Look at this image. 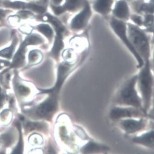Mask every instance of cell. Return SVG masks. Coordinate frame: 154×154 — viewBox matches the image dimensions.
Segmentation results:
<instances>
[{"instance_id": "obj_1", "label": "cell", "mask_w": 154, "mask_h": 154, "mask_svg": "<svg viewBox=\"0 0 154 154\" xmlns=\"http://www.w3.org/2000/svg\"><path fill=\"white\" fill-rule=\"evenodd\" d=\"M137 74H135L122 85L114 96V106H133L144 111L142 100L137 90Z\"/></svg>"}, {"instance_id": "obj_2", "label": "cell", "mask_w": 154, "mask_h": 154, "mask_svg": "<svg viewBox=\"0 0 154 154\" xmlns=\"http://www.w3.org/2000/svg\"><path fill=\"white\" fill-rule=\"evenodd\" d=\"M140 69L137 74V89L142 100L143 110L149 115L154 91V76L150 61L144 62Z\"/></svg>"}, {"instance_id": "obj_3", "label": "cell", "mask_w": 154, "mask_h": 154, "mask_svg": "<svg viewBox=\"0 0 154 154\" xmlns=\"http://www.w3.org/2000/svg\"><path fill=\"white\" fill-rule=\"evenodd\" d=\"M127 31L133 47L143 62L150 61L151 56V34H148L142 28L127 23Z\"/></svg>"}, {"instance_id": "obj_4", "label": "cell", "mask_w": 154, "mask_h": 154, "mask_svg": "<svg viewBox=\"0 0 154 154\" xmlns=\"http://www.w3.org/2000/svg\"><path fill=\"white\" fill-rule=\"evenodd\" d=\"M105 18L115 35L134 58L137 63V68L140 69L144 64V62L131 43L128 33L127 23L117 20L111 15L106 17Z\"/></svg>"}, {"instance_id": "obj_5", "label": "cell", "mask_w": 154, "mask_h": 154, "mask_svg": "<svg viewBox=\"0 0 154 154\" xmlns=\"http://www.w3.org/2000/svg\"><path fill=\"white\" fill-rule=\"evenodd\" d=\"M93 11L89 0H85L82 8L74 14L68 23L67 27L71 32L79 33L87 27L92 17Z\"/></svg>"}, {"instance_id": "obj_6", "label": "cell", "mask_w": 154, "mask_h": 154, "mask_svg": "<svg viewBox=\"0 0 154 154\" xmlns=\"http://www.w3.org/2000/svg\"><path fill=\"white\" fill-rule=\"evenodd\" d=\"M50 0H14L13 7L15 11L27 10L36 15H42L49 11Z\"/></svg>"}, {"instance_id": "obj_7", "label": "cell", "mask_w": 154, "mask_h": 154, "mask_svg": "<svg viewBox=\"0 0 154 154\" xmlns=\"http://www.w3.org/2000/svg\"><path fill=\"white\" fill-rule=\"evenodd\" d=\"M109 118L114 121L122 119L149 118V115L140 108L133 106H114L109 112Z\"/></svg>"}, {"instance_id": "obj_8", "label": "cell", "mask_w": 154, "mask_h": 154, "mask_svg": "<svg viewBox=\"0 0 154 154\" xmlns=\"http://www.w3.org/2000/svg\"><path fill=\"white\" fill-rule=\"evenodd\" d=\"M148 118L122 119L118 121L120 128L128 135H134L147 130Z\"/></svg>"}, {"instance_id": "obj_9", "label": "cell", "mask_w": 154, "mask_h": 154, "mask_svg": "<svg viewBox=\"0 0 154 154\" xmlns=\"http://www.w3.org/2000/svg\"><path fill=\"white\" fill-rule=\"evenodd\" d=\"M85 0H64L59 6L50 5L51 13L60 17L65 14H74L80 10L85 3Z\"/></svg>"}, {"instance_id": "obj_10", "label": "cell", "mask_w": 154, "mask_h": 154, "mask_svg": "<svg viewBox=\"0 0 154 154\" xmlns=\"http://www.w3.org/2000/svg\"><path fill=\"white\" fill-rule=\"evenodd\" d=\"M131 13L129 2L127 0H115L110 15L117 20L128 23Z\"/></svg>"}, {"instance_id": "obj_11", "label": "cell", "mask_w": 154, "mask_h": 154, "mask_svg": "<svg viewBox=\"0 0 154 154\" xmlns=\"http://www.w3.org/2000/svg\"><path fill=\"white\" fill-rule=\"evenodd\" d=\"M129 3L133 13L154 14V0H134Z\"/></svg>"}, {"instance_id": "obj_12", "label": "cell", "mask_w": 154, "mask_h": 154, "mask_svg": "<svg viewBox=\"0 0 154 154\" xmlns=\"http://www.w3.org/2000/svg\"><path fill=\"white\" fill-rule=\"evenodd\" d=\"M20 42L19 33L15 29L12 30V36L9 45L0 50V57L7 60H11Z\"/></svg>"}, {"instance_id": "obj_13", "label": "cell", "mask_w": 154, "mask_h": 154, "mask_svg": "<svg viewBox=\"0 0 154 154\" xmlns=\"http://www.w3.org/2000/svg\"><path fill=\"white\" fill-rule=\"evenodd\" d=\"M115 0H93L91 3L94 13L104 17L111 14Z\"/></svg>"}, {"instance_id": "obj_14", "label": "cell", "mask_w": 154, "mask_h": 154, "mask_svg": "<svg viewBox=\"0 0 154 154\" xmlns=\"http://www.w3.org/2000/svg\"><path fill=\"white\" fill-rule=\"evenodd\" d=\"M28 47L22 40L20 41L12 58V62L9 66L10 68H19L24 65L26 61Z\"/></svg>"}, {"instance_id": "obj_15", "label": "cell", "mask_w": 154, "mask_h": 154, "mask_svg": "<svg viewBox=\"0 0 154 154\" xmlns=\"http://www.w3.org/2000/svg\"><path fill=\"white\" fill-rule=\"evenodd\" d=\"M66 37L65 36L62 34H55L54 40L51 45V49L48 54L49 57L56 61L59 60L62 52L64 50Z\"/></svg>"}, {"instance_id": "obj_16", "label": "cell", "mask_w": 154, "mask_h": 154, "mask_svg": "<svg viewBox=\"0 0 154 154\" xmlns=\"http://www.w3.org/2000/svg\"><path fill=\"white\" fill-rule=\"evenodd\" d=\"M33 30L44 37L48 45H51L54 40L55 33L52 26L45 22H38L33 25Z\"/></svg>"}, {"instance_id": "obj_17", "label": "cell", "mask_w": 154, "mask_h": 154, "mask_svg": "<svg viewBox=\"0 0 154 154\" xmlns=\"http://www.w3.org/2000/svg\"><path fill=\"white\" fill-rule=\"evenodd\" d=\"M131 140L135 144L150 149L154 148V129H149L140 135L134 136Z\"/></svg>"}, {"instance_id": "obj_18", "label": "cell", "mask_w": 154, "mask_h": 154, "mask_svg": "<svg viewBox=\"0 0 154 154\" xmlns=\"http://www.w3.org/2000/svg\"><path fill=\"white\" fill-rule=\"evenodd\" d=\"M109 147L105 144L91 140L80 148V151L83 154L101 153L110 151Z\"/></svg>"}, {"instance_id": "obj_19", "label": "cell", "mask_w": 154, "mask_h": 154, "mask_svg": "<svg viewBox=\"0 0 154 154\" xmlns=\"http://www.w3.org/2000/svg\"><path fill=\"white\" fill-rule=\"evenodd\" d=\"M23 41L29 47L31 46H44L47 44L43 36L36 32H33L26 35L23 39ZM48 45V44H47Z\"/></svg>"}, {"instance_id": "obj_20", "label": "cell", "mask_w": 154, "mask_h": 154, "mask_svg": "<svg viewBox=\"0 0 154 154\" xmlns=\"http://www.w3.org/2000/svg\"><path fill=\"white\" fill-rule=\"evenodd\" d=\"M44 55L42 51L35 49L29 51L28 55L29 65H36L42 63L43 60Z\"/></svg>"}, {"instance_id": "obj_21", "label": "cell", "mask_w": 154, "mask_h": 154, "mask_svg": "<svg viewBox=\"0 0 154 154\" xmlns=\"http://www.w3.org/2000/svg\"><path fill=\"white\" fill-rule=\"evenodd\" d=\"M12 30L7 26H0V47L5 46L11 42L12 36Z\"/></svg>"}, {"instance_id": "obj_22", "label": "cell", "mask_w": 154, "mask_h": 154, "mask_svg": "<svg viewBox=\"0 0 154 154\" xmlns=\"http://www.w3.org/2000/svg\"><path fill=\"white\" fill-rule=\"evenodd\" d=\"M23 123L25 129L28 131H31L32 130H40L42 131L44 130L45 128H46V126L44 124L40 122H31L30 121H25Z\"/></svg>"}, {"instance_id": "obj_23", "label": "cell", "mask_w": 154, "mask_h": 154, "mask_svg": "<svg viewBox=\"0 0 154 154\" xmlns=\"http://www.w3.org/2000/svg\"><path fill=\"white\" fill-rule=\"evenodd\" d=\"M14 138V133L12 131H9L0 136V143H3L5 146L8 147L13 143Z\"/></svg>"}, {"instance_id": "obj_24", "label": "cell", "mask_w": 154, "mask_h": 154, "mask_svg": "<svg viewBox=\"0 0 154 154\" xmlns=\"http://www.w3.org/2000/svg\"><path fill=\"white\" fill-rule=\"evenodd\" d=\"M143 15L136 13H131L129 21L138 27L142 28L143 24Z\"/></svg>"}, {"instance_id": "obj_25", "label": "cell", "mask_w": 154, "mask_h": 154, "mask_svg": "<svg viewBox=\"0 0 154 154\" xmlns=\"http://www.w3.org/2000/svg\"><path fill=\"white\" fill-rule=\"evenodd\" d=\"M15 91L19 96L25 97L28 96L30 92V89L26 86L20 83H16Z\"/></svg>"}, {"instance_id": "obj_26", "label": "cell", "mask_w": 154, "mask_h": 154, "mask_svg": "<svg viewBox=\"0 0 154 154\" xmlns=\"http://www.w3.org/2000/svg\"><path fill=\"white\" fill-rule=\"evenodd\" d=\"M16 125L18 127L19 133V140L18 144L14 149L12 154H22L23 151V142L21 128L20 122H17Z\"/></svg>"}, {"instance_id": "obj_27", "label": "cell", "mask_w": 154, "mask_h": 154, "mask_svg": "<svg viewBox=\"0 0 154 154\" xmlns=\"http://www.w3.org/2000/svg\"><path fill=\"white\" fill-rule=\"evenodd\" d=\"M14 12L11 10L8 9L0 6V24H2V23L6 21L7 17L9 15Z\"/></svg>"}, {"instance_id": "obj_28", "label": "cell", "mask_w": 154, "mask_h": 154, "mask_svg": "<svg viewBox=\"0 0 154 154\" xmlns=\"http://www.w3.org/2000/svg\"><path fill=\"white\" fill-rule=\"evenodd\" d=\"M30 141L34 144H41L43 142V139L40 135L34 134L30 137Z\"/></svg>"}, {"instance_id": "obj_29", "label": "cell", "mask_w": 154, "mask_h": 154, "mask_svg": "<svg viewBox=\"0 0 154 154\" xmlns=\"http://www.w3.org/2000/svg\"><path fill=\"white\" fill-rule=\"evenodd\" d=\"M11 63L7 59H0V69L6 66H9Z\"/></svg>"}, {"instance_id": "obj_30", "label": "cell", "mask_w": 154, "mask_h": 154, "mask_svg": "<svg viewBox=\"0 0 154 154\" xmlns=\"http://www.w3.org/2000/svg\"><path fill=\"white\" fill-rule=\"evenodd\" d=\"M64 1V0H50V5L53 6H59L61 5Z\"/></svg>"}, {"instance_id": "obj_31", "label": "cell", "mask_w": 154, "mask_h": 154, "mask_svg": "<svg viewBox=\"0 0 154 154\" xmlns=\"http://www.w3.org/2000/svg\"><path fill=\"white\" fill-rule=\"evenodd\" d=\"M5 99V95H4V93L2 92L1 88L0 87V108H1L3 106Z\"/></svg>"}, {"instance_id": "obj_32", "label": "cell", "mask_w": 154, "mask_h": 154, "mask_svg": "<svg viewBox=\"0 0 154 154\" xmlns=\"http://www.w3.org/2000/svg\"><path fill=\"white\" fill-rule=\"evenodd\" d=\"M128 2H131L133 1H134V0H127Z\"/></svg>"}, {"instance_id": "obj_33", "label": "cell", "mask_w": 154, "mask_h": 154, "mask_svg": "<svg viewBox=\"0 0 154 154\" xmlns=\"http://www.w3.org/2000/svg\"><path fill=\"white\" fill-rule=\"evenodd\" d=\"M25 1H30V0H25Z\"/></svg>"}, {"instance_id": "obj_34", "label": "cell", "mask_w": 154, "mask_h": 154, "mask_svg": "<svg viewBox=\"0 0 154 154\" xmlns=\"http://www.w3.org/2000/svg\"><path fill=\"white\" fill-rule=\"evenodd\" d=\"M2 0H0V3H1V2Z\"/></svg>"}]
</instances>
